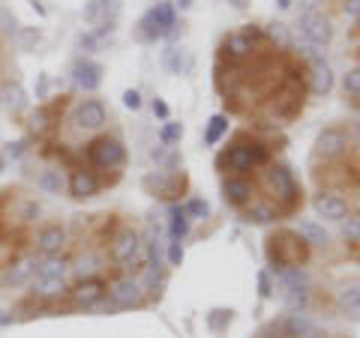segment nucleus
Listing matches in <instances>:
<instances>
[{
	"label": "nucleus",
	"instance_id": "1",
	"mask_svg": "<svg viewBox=\"0 0 360 338\" xmlns=\"http://www.w3.org/2000/svg\"><path fill=\"white\" fill-rule=\"evenodd\" d=\"M309 257V245L300 234L295 231H279L267 240V261L274 266V273L283 276L285 269H295Z\"/></svg>",
	"mask_w": 360,
	"mask_h": 338
},
{
	"label": "nucleus",
	"instance_id": "2",
	"mask_svg": "<svg viewBox=\"0 0 360 338\" xmlns=\"http://www.w3.org/2000/svg\"><path fill=\"white\" fill-rule=\"evenodd\" d=\"M87 162L99 168V171H111V168H120L123 162H127V147L117 141V138H108V135H103V138L90 141L87 144Z\"/></svg>",
	"mask_w": 360,
	"mask_h": 338
},
{
	"label": "nucleus",
	"instance_id": "3",
	"mask_svg": "<svg viewBox=\"0 0 360 338\" xmlns=\"http://www.w3.org/2000/svg\"><path fill=\"white\" fill-rule=\"evenodd\" d=\"M297 27H300V36L307 39L309 45H315V48H321V45H328L333 39L330 18L321 15V13H303L297 18Z\"/></svg>",
	"mask_w": 360,
	"mask_h": 338
},
{
	"label": "nucleus",
	"instance_id": "4",
	"mask_svg": "<svg viewBox=\"0 0 360 338\" xmlns=\"http://www.w3.org/2000/svg\"><path fill=\"white\" fill-rule=\"evenodd\" d=\"M267 186L276 191V198H285L288 204H285V212L295 207V201H297V183H295V177H291V171L285 165H274L267 171Z\"/></svg>",
	"mask_w": 360,
	"mask_h": 338
},
{
	"label": "nucleus",
	"instance_id": "5",
	"mask_svg": "<svg viewBox=\"0 0 360 338\" xmlns=\"http://www.w3.org/2000/svg\"><path fill=\"white\" fill-rule=\"evenodd\" d=\"M141 236H139V231H132V228H123L117 236H115V243H111V261L115 264H123L127 266L135 255L141 252Z\"/></svg>",
	"mask_w": 360,
	"mask_h": 338
},
{
	"label": "nucleus",
	"instance_id": "6",
	"mask_svg": "<svg viewBox=\"0 0 360 338\" xmlns=\"http://www.w3.org/2000/svg\"><path fill=\"white\" fill-rule=\"evenodd\" d=\"M144 189L150 191L153 198H165L172 201L180 195V189H184V177L177 174H165V171H156V174H148L144 177Z\"/></svg>",
	"mask_w": 360,
	"mask_h": 338
},
{
	"label": "nucleus",
	"instance_id": "7",
	"mask_svg": "<svg viewBox=\"0 0 360 338\" xmlns=\"http://www.w3.org/2000/svg\"><path fill=\"white\" fill-rule=\"evenodd\" d=\"M108 297H111V306H115V309H132V306H139V302H141V285H139V278H117V281H111Z\"/></svg>",
	"mask_w": 360,
	"mask_h": 338
},
{
	"label": "nucleus",
	"instance_id": "8",
	"mask_svg": "<svg viewBox=\"0 0 360 338\" xmlns=\"http://www.w3.org/2000/svg\"><path fill=\"white\" fill-rule=\"evenodd\" d=\"M105 290H108V285H105L103 278H82V281H78V285L70 290V297H72L75 306L90 309V306H96V302H103Z\"/></svg>",
	"mask_w": 360,
	"mask_h": 338
},
{
	"label": "nucleus",
	"instance_id": "9",
	"mask_svg": "<svg viewBox=\"0 0 360 338\" xmlns=\"http://www.w3.org/2000/svg\"><path fill=\"white\" fill-rule=\"evenodd\" d=\"M75 126L78 129H103L105 126V105L99 99H84L75 108Z\"/></svg>",
	"mask_w": 360,
	"mask_h": 338
},
{
	"label": "nucleus",
	"instance_id": "10",
	"mask_svg": "<svg viewBox=\"0 0 360 338\" xmlns=\"http://www.w3.org/2000/svg\"><path fill=\"white\" fill-rule=\"evenodd\" d=\"M63 245H66V231L60 224H45V228L37 234V252L42 257H58Z\"/></svg>",
	"mask_w": 360,
	"mask_h": 338
},
{
	"label": "nucleus",
	"instance_id": "11",
	"mask_svg": "<svg viewBox=\"0 0 360 338\" xmlns=\"http://www.w3.org/2000/svg\"><path fill=\"white\" fill-rule=\"evenodd\" d=\"M219 168H229V171H234V174L252 171L255 162H252V153H250V147L243 144V138H240V144H234V147H229V150L219 156Z\"/></svg>",
	"mask_w": 360,
	"mask_h": 338
},
{
	"label": "nucleus",
	"instance_id": "12",
	"mask_svg": "<svg viewBox=\"0 0 360 338\" xmlns=\"http://www.w3.org/2000/svg\"><path fill=\"white\" fill-rule=\"evenodd\" d=\"M72 81L82 90H87V93H94V90L103 84V66L94 60H78L72 66Z\"/></svg>",
	"mask_w": 360,
	"mask_h": 338
},
{
	"label": "nucleus",
	"instance_id": "13",
	"mask_svg": "<svg viewBox=\"0 0 360 338\" xmlns=\"http://www.w3.org/2000/svg\"><path fill=\"white\" fill-rule=\"evenodd\" d=\"M66 189H70V195L84 201V198H94L96 189H99V180L94 171H84V168H75V171L70 174V183H66Z\"/></svg>",
	"mask_w": 360,
	"mask_h": 338
},
{
	"label": "nucleus",
	"instance_id": "14",
	"mask_svg": "<svg viewBox=\"0 0 360 338\" xmlns=\"http://www.w3.org/2000/svg\"><path fill=\"white\" fill-rule=\"evenodd\" d=\"M37 257H18V261L9 264L6 269V276H4V285L9 288H21V285H27V281L37 276Z\"/></svg>",
	"mask_w": 360,
	"mask_h": 338
},
{
	"label": "nucleus",
	"instance_id": "15",
	"mask_svg": "<svg viewBox=\"0 0 360 338\" xmlns=\"http://www.w3.org/2000/svg\"><path fill=\"white\" fill-rule=\"evenodd\" d=\"M345 147H348V141L342 129H324L319 135V141H315V153L324 156V159H336Z\"/></svg>",
	"mask_w": 360,
	"mask_h": 338
},
{
	"label": "nucleus",
	"instance_id": "16",
	"mask_svg": "<svg viewBox=\"0 0 360 338\" xmlns=\"http://www.w3.org/2000/svg\"><path fill=\"white\" fill-rule=\"evenodd\" d=\"M315 210H319V216L328 219V222H345V216H348L345 201L340 195H328V191L315 198Z\"/></svg>",
	"mask_w": 360,
	"mask_h": 338
},
{
	"label": "nucleus",
	"instance_id": "17",
	"mask_svg": "<svg viewBox=\"0 0 360 338\" xmlns=\"http://www.w3.org/2000/svg\"><path fill=\"white\" fill-rule=\"evenodd\" d=\"M222 198L229 201L231 207H243V204H250V198H252V186L246 183L243 177H229L222 183Z\"/></svg>",
	"mask_w": 360,
	"mask_h": 338
},
{
	"label": "nucleus",
	"instance_id": "18",
	"mask_svg": "<svg viewBox=\"0 0 360 338\" xmlns=\"http://www.w3.org/2000/svg\"><path fill=\"white\" fill-rule=\"evenodd\" d=\"M309 78H312V93L315 96H328L330 90H333V69L324 60L312 66V75Z\"/></svg>",
	"mask_w": 360,
	"mask_h": 338
},
{
	"label": "nucleus",
	"instance_id": "19",
	"mask_svg": "<svg viewBox=\"0 0 360 338\" xmlns=\"http://www.w3.org/2000/svg\"><path fill=\"white\" fill-rule=\"evenodd\" d=\"M222 54H229V60H243L252 54V39H246L243 33H234L222 42Z\"/></svg>",
	"mask_w": 360,
	"mask_h": 338
},
{
	"label": "nucleus",
	"instance_id": "20",
	"mask_svg": "<svg viewBox=\"0 0 360 338\" xmlns=\"http://www.w3.org/2000/svg\"><path fill=\"white\" fill-rule=\"evenodd\" d=\"M63 290H66V281L63 278H39L37 276L30 297H37V299H54V297H60Z\"/></svg>",
	"mask_w": 360,
	"mask_h": 338
},
{
	"label": "nucleus",
	"instance_id": "21",
	"mask_svg": "<svg viewBox=\"0 0 360 338\" xmlns=\"http://www.w3.org/2000/svg\"><path fill=\"white\" fill-rule=\"evenodd\" d=\"M303 240H307V245H319V249H324V245L330 243V236H328V231L321 228L319 222H312V219H303L300 222V231H297Z\"/></svg>",
	"mask_w": 360,
	"mask_h": 338
},
{
	"label": "nucleus",
	"instance_id": "22",
	"mask_svg": "<svg viewBox=\"0 0 360 338\" xmlns=\"http://www.w3.org/2000/svg\"><path fill=\"white\" fill-rule=\"evenodd\" d=\"M309 330H312V320H309L303 311H291L288 318L283 320V332H285V338H303Z\"/></svg>",
	"mask_w": 360,
	"mask_h": 338
},
{
	"label": "nucleus",
	"instance_id": "23",
	"mask_svg": "<svg viewBox=\"0 0 360 338\" xmlns=\"http://www.w3.org/2000/svg\"><path fill=\"white\" fill-rule=\"evenodd\" d=\"M0 105H4L6 111H21L25 108L27 99H25L21 84H4V90H0Z\"/></svg>",
	"mask_w": 360,
	"mask_h": 338
},
{
	"label": "nucleus",
	"instance_id": "24",
	"mask_svg": "<svg viewBox=\"0 0 360 338\" xmlns=\"http://www.w3.org/2000/svg\"><path fill=\"white\" fill-rule=\"evenodd\" d=\"M162 278H165V266H162V261H148L141 266V281L139 285L141 288H148V290H156L162 285Z\"/></svg>",
	"mask_w": 360,
	"mask_h": 338
},
{
	"label": "nucleus",
	"instance_id": "25",
	"mask_svg": "<svg viewBox=\"0 0 360 338\" xmlns=\"http://www.w3.org/2000/svg\"><path fill=\"white\" fill-rule=\"evenodd\" d=\"M340 309L345 318L360 320V288H345L340 290Z\"/></svg>",
	"mask_w": 360,
	"mask_h": 338
},
{
	"label": "nucleus",
	"instance_id": "26",
	"mask_svg": "<svg viewBox=\"0 0 360 338\" xmlns=\"http://www.w3.org/2000/svg\"><path fill=\"white\" fill-rule=\"evenodd\" d=\"M37 186L45 191V195H63V189H66V180L60 171H42L37 177Z\"/></svg>",
	"mask_w": 360,
	"mask_h": 338
},
{
	"label": "nucleus",
	"instance_id": "27",
	"mask_svg": "<svg viewBox=\"0 0 360 338\" xmlns=\"http://www.w3.org/2000/svg\"><path fill=\"white\" fill-rule=\"evenodd\" d=\"M66 269L70 264L63 257H45L42 264H37V276L39 278H66Z\"/></svg>",
	"mask_w": 360,
	"mask_h": 338
},
{
	"label": "nucleus",
	"instance_id": "28",
	"mask_svg": "<svg viewBox=\"0 0 360 338\" xmlns=\"http://www.w3.org/2000/svg\"><path fill=\"white\" fill-rule=\"evenodd\" d=\"M168 219H172V228H168V231H172V240H174V243H180V240H184V236L189 234V219H186V210L174 204L172 210H168Z\"/></svg>",
	"mask_w": 360,
	"mask_h": 338
},
{
	"label": "nucleus",
	"instance_id": "29",
	"mask_svg": "<svg viewBox=\"0 0 360 338\" xmlns=\"http://www.w3.org/2000/svg\"><path fill=\"white\" fill-rule=\"evenodd\" d=\"M135 33H139V39H141V42H156V39H162V36H165V30L156 25L153 13H144V15H141L139 30H135Z\"/></svg>",
	"mask_w": 360,
	"mask_h": 338
},
{
	"label": "nucleus",
	"instance_id": "30",
	"mask_svg": "<svg viewBox=\"0 0 360 338\" xmlns=\"http://www.w3.org/2000/svg\"><path fill=\"white\" fill-rule=\"evenodd\" d=\"M162 63H165V69H168V72H174V75H180L184 69H189V66H193V63L186 60L184 48H177V45H172V48H165Z\"/></svg>",
	"mask_w": 360,
	"mask_h": 338
},
{
	"label": "nucleus",
	"instance_id": "31",
	"mask_svg": "<svg viewBox=\"0 0 360 338\" xmlns=\"http://www.w3.org/2000/svg\"><path fill=\"white\" fill-rule=\"evenodd\" d=\"M150 13H153V18H156V25L165 30V36L177 27V21H174V4H156Z\"/></svg>",
	"mask_w": 360,
	"mask_h": 338
},
{
	"label": "nucleus",
	"instance_id": "32",
	"mask_svg": "<svg viewBox=\"0 0 360 338\" xmlns=\"http://www.w3.org/2000/svg\"><path fill=\"white\" fill-rule=\"evenodd\" d=\"M39 219V204L33 198H18V207H15V222L21 224H30Z\"/></svg>",
	"mask_w": 360,
	"mask_h": 338
},
{
	"label": "nucleus",
	"instance_id": "33",
	"mask_svg": "<svg viewBox=\"0 0 360 338\" xmlns=\"http://www.w3.org/2000/svg\"><path fill=\"white\" fill-rule=\"evenodd\" d=\"M307 299H309L307 285H285V302H288V309L300 311L303 306H307Z\"/></svg>",
	"mask_w": 360,
	"mask_h": 338
},
{
	"label": "nucleus",
	"instance_id": "34",
	"mask_svg": "<svg viewBox=\"0 0 360 338\" xmlns=\"http://www.w3.org/2000/svg\"><path fill=\"white\" fill-rule=\"evenodd\" d=\"M229 132V117H222V114H217V117H210V123H207V129H205V141L207 144H217L222 135Z\"/></svg>",
	"mask_w": 360,
	"mask_h": 338
},
{
	"label": "nucleus",
	"instance_id": "35",
	"mask_svg": "<svg viewBox=\"0 0 360 338\" xmlns=\"http://www.w3.org/2000/svg\"><path fill=\"white\" fill-rule=\"evenodd\" d=\"M279 216V210H274L270 204H252L250 212H246V219L255 222V224H267V222H274Z\"/></svg>",
	"mask_w": 360,
	"mask_h": 338
},
{
	"label": "nucleus",
	"instance_id": "36",
	"mask_svg": "<svg viewBox=\"0 0 360 338\" xmlns=\"http://www.w3.org/2000/svg\"><path fill=\"white\" fill-rule=\"evenodd\" d=\"M84 21L87 25H105V4L103 0H87L84 4Z\"/></svg>",
	"mask_w": 360,
	"mask_h": 338
},
{
	"label": "nucleus",
	"instance_id": "37",
	"mask_svg": "<svg viewBox=\"0 0 360 338\" xmlns=\"http://www.w3.org/2000/svg\"><path fill=\"white\" fill-rule=\"evenodd\" d=\"M72 269H75L78 278H94V273L99 269V257H96V255H82Z\"/></svg>",
	"mask_w": 360,
	"mask_h": 338
},
{
	"label": "nucleus",
	"instance_id": "38",
	"mask_svg": "<svg viewBox=\"0 0 360 338\" xmlns=\"http://www.w3.org/2000/svg\"><path fill=\"white\" fill-rule=\"evenodd\" d=\"M30 129L37 132V135H45L51 129V108H37L30 114Z\"/></svg>",
	"mask_w": 360,
	"mask_h": 338
},
{
	"label": "nucleus",
	"instance_id": "39",
	"mask_svg": "<svg viewBox=\"0 0 360 338\" xmlns=\"http://www.w3.org/2000/svg\"><path fill=\"white\" fill-rule=\"evenodd\" d=\"M150 159H153L156 165H162V168H174V165L180 162L174 153H168L165 144H160V147H153V150H150Z\"/></svg>",
	"mask_w": 360,
	"mask_h": 338
},
{
	"label": "nucleus",
	"instance_id": "40",
	"mask_svg": "<svg viewBox=\"0 0 360 338\" xmlns=\"http://www.w3.org/2000/svg\"><path fill=\"white\" fill-rule=\"evenodd\" d=\"M180 135H184V126H180V123H165L162 132H160V141L165 144V147H172V144L180 141Z\"/></svg>",
	"mask_w": 360,
	"mask_h": 338
},
{
	"label": "nucleus",
	"instance_id": "41",
	"mask_svg": "<svg viewBox=\"0 0 360 338\" xmlns=\"http://www.w3.org/2000/svg\"><path fill=\"white\" fill-rule=\"evenodd\" d=\"M18 42H21V48H33V45L39 42V30L37 27H18Z\"/></svg>",
	"mask_w": 360,
	"mask_h": 338
},
{
	"label": "nucleus",
	"instance_id": "42",
	"mask_svg": "<svg viewBox=\"0 0 360 338\" xmlns=\"http://www.w3.org/2000/svg\"><path fill=\"white\" fill-rule=\"evenodd\" d=\"M184 210H186V216H195V219H207V212H210L207 201H201V198H193Z\"/></svg>",
	"mask_w": 360,
	"mask_h": 338
},
{
	"label": "nucleus",
	"instance_id": "43",
	"mask_svg": "<svg viewBox=\"0 0 360 338\" xmlns=\"http://www.w3.org/2000/svg\"><path fill=\"white\" fill-rule=\"evenodd\" d=\"M105 36L99 30H94V33H82V36H78V45H82L84 51H96L99 48V42H103Z\"/></svg>",
	"mask_w": 360,
	"mask_h": 338
},
{
	"label": "nucleus",
	"instance_id": "44",
	"mask_svg": "<svg viewBox=\"0 0 360 338\" xmlns=\"http://www.w3.org/2000/svg\"><path fill=\"white\" fill-rule=\"evenodd\" d=\"M0 30L9 33V36H15L18 33V21H15V15L9 13V9H0Z\"/></svg>",
	"mask_w": 360,
	"mask_h": 338
},
{
	"label": "nucleus",
	"instance_id": "45",
	"mask_svg": "<svg viewBox=\"0 0 360 338\" xmlns=\"http://www.w3.org/2000/svg\"><path fill=\"white\" fill-rule=\"evenodd\" d=\"M342 87H345V93L360 96V69H348V75L342 78Z\"/></svg>",
	"mask_w": 360,
	"mask_h": 338
},
{
	"label": "nucleus",
	"instance_id": "46",
	"mask_svg": "<svg viewBox=\"0 0 360 338\" xmlns=\"http://www.w3.org/2000/svg\"><path fill=\"white\" fill-rule=\"evenodd\" d=\"M342 236H345L348 243H360V219L342 222Z\"/></svg>",
	"mask_w": 360,
	"mask_h": 338
},
{
	"label": "nucleus",
	"instance_id": "47",
	"mask_svg": "<svg viewBox=\"0 0 360 338\" xmlns=\"http://www.w3.org/2000/svg\"><path fill=\"white\" fill-rule=\"evenodd\" d=\"M168 264H172V266L184 264V245L174 243V240H172V245H168Z\"/></svg>",
	"mask_w": 360,
	"mask_h": 338
},
{
	"label": "nucleus",
	"instance_id": "48",
	"mask_svg": "<svg viewBox=\"0 0 360 338\" xmlns=\"http://www.w3.org/2000/svg\"><path fill=\"white\" fill-rule=\"evenodd\" d=\"M123 105H127L129 111H139L141 108V93L139 90H127V93H123Z\"/></svg>",
	"mask_w": 360,
	"mask_h": 338
},
{
	"label": "nucleus",
	"instance_id": "49",
	"mask_svg": "<svg viewBox=\"0 0 360 338\" xmlns=\"http://www.w3.org/2000/svg\"><path fill=\"white\" fill-rule=\"evenodd\" d=\"M258 290H262V297H270V294H274V288H270V276H267V273H258Z\"/></svg>",
	"mask_w": 360,
	"mask_h": 338
},
{
	"label": "nucleus",
	"instance_id": "50",
	"mask_svg": "<svg viewBox=\"0 0 360 338\" xmlns=\"http://www.w3.org/2000/svg\"><path fill=\"white\" fill-rule=\"evenodd\" d=\"M270 36H274L276 42H283V45L288 42V33H285V27H283V25H274V27H270Z\"/></svg>",
	"mask_w": 360,
	"mask_h": 338
},
{
	"label": "nucleus",
	"instance_id": "51",
	"mask_svg": "<svg viewBox=\"0 0 360 338\" xmlns=\"http://www.w3.org/2000/svg\"><path fill=\"white\" fill-rule=\"evenodd\" d=\"M345 15L360 18V0H345Z\"/></svg>",
	"mask_w": 360,
	"mask_h": 338
},
{
	"label": "nucleus",
	"instance_id": "52",
	"mask_svg": "<svg viewBox=\"0 0 360 338\" xmlns=\"http://www.w3.org/2000/svg\"><path fill=\"white\" fill-rule=\"evenodd\" d=\"M153 114H156V117H162V120L168 117V105L162 102V99H153Z\"/></svg>",
	"mask_w": 360,
	"mask_h": 338
},
{
	"label": "nucleus",
	"instance_id": "53",
	"mask_svg": "<svg viewBox=\"0 0 360 338\" xmlns=\"http://www.w3.org/2000/svg\"><path fill=\"white\" fill-rule=\"evenodd\" d=\"M231 318V311H213V318H210V323L213 326H222L225 320H229Z\"/></svg>",
	"mask_w": 360,
	"mask_h": 338
},
{
	"label": "nucleus",
	"instance_id": "54",
	"mask_svg": "<svg viewBox=\"0 0 360 338\" xmlns=\"http://www.w3.org/2000/svg\"><path fill=\"white\" fill-rule=\"evenodd\" d=\"M21 153H25V141H15V144H9V156H13V159H18Z\"/></svg>",
	"mask_w": 360,
	"mask_h": 338
},
{
	"label": "nucleus",
	"instance_id": "55",
	"mask_svg": "<svg viewBox=\"0 0 360 338\" xmlns=\"http://www.w3.org/2000/svg\"><path fill=\"white\" fill-rule=\"evenodd\" d=\"M303 13H315V6H319V0H297Z\"/></svg>",
	"mask_w": 360,
	"mask_h": 338
},
{
	"label": "nucleus",
	"instance_id": "56",
	"mask_svg": "<svg viewBox=\"0 0 360 338\" xmlns=\"http://www.w3.org/2000/svg\"><path fill=\"white\" fill-rule=\"evenodd\" d=\"M229 4H231L234 9H246V6H250V0H229Z\"/></svg>",
	"mask_w": 360,
	"mask_h": 338
},
{
	"label": "nucleus",
	"instance_id": "57",
	"mask_svg": "<svg viewBox=\"0 0 360 338\" xmlns=\"http://www.w3.org/2000/svg\"><path fill=\"white\" fill-rule=\"evenodd\" d=\"M177 6L180 9H189V6H193V0H177Z\"/></svg>",
	"mask_w": 360,
	"mask_h": 338
},
{
	"label": "nucleus",
	"instance_id": "58",
	"mask_svg": "<svg viewBox=\"0 0 360 338\" xmlns=\"http://www.w3.org/2000/svg\"><path fill=\"white\" fill-rule=\"evenodd\" d=\"M276 6H279V9H288V6H291V0H276Z\"/></svg>",
	"mask_w": 360,
	"mask_h": 338
},
{
	"label": "nucleus",
	"instance_id": "59",
	"mask_svg": "<svg viewBox=\"0 0 360 338\" xmlns=\"http://www.w3.org/2000/svg\"><path fill=\"white\" fill-rule=\"evenodd\" d=\"M4 168H6V159H4V156H0V174H4Z\"/></svg>",
	"mask_w": 360,
	"mask_h": 338
},
{
	"label": "nucleus",
	"instance_id": "60",
	"mask_svg": "<svg viewBox=\"0 0 360 338\" xmlns=\"http://www.w3.org/2000/svg\"><path fill=\"white\" fill-rule=\"evenodd\" d=\"M354 108H360V96H357V99H354Z\"/></svg>",
	"mask_w": 360,
	"mask_h": 338
},
{
	"label": "nucleus",
	"instance_id": "61",
	"mask_svg": "<svg viewBox=\"0 0 360 338\" xmlns=\"http://www.w3.org/2000/svg\"><path fill=\"white\" fill-rule=\"evenodd\" d=\"M103 4H108V0H103Z\"/></svg>",
	"mask_w": 360,
	"mask_h": 338
}]
</instances>
